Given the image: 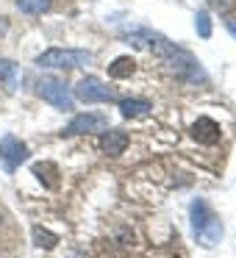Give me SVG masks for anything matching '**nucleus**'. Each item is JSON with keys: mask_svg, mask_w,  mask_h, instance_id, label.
<instances>
[{"mask_svg": "<svg viewBox=\"0 0 236 258\" xmlns=\"http://www.w3.org/2000/svg\"><path fill=\"white\" fill-rule=\"evenodd\" d=\"M53 0H17V9L23 14H31V17H39V14L50 12Z\"/></svg>", "mask_w": 236, "mask_h": 258, "instance_id": "13", "label": "nucleus"}, {"mask_svg": "<svg viewBox=\"0 0 236 258\" xmlns=\"http://www.w3.org/2000/svg\"><path fill=\"white\" fill-rule=\"evenodd\" d=\"M34 89L45 103L62 108V111H73L75 108V97L70 95V86L62 78H56V75H42V78H36Z\"/></svg>", "mask_w": 236, "mask_h": 258, "instance_id": "2", "label": "nucleus"}, {"mask_svg": "<svg viewBox=\"0 0 236 258\" xmlns=\"http://www.w3.org/2000/svg\"><path fill=\"white\" fill-rule=\"evenodd\" d=\"M195 28H197V36H200V39H211V14H208L206 9L195 14Z\"/></svg>", "mask_w": 236, "mask_h": 258, "instance_id": "16", "label": "nucleus"}, {"mask_svg": "<svg viewBox=\"0 0 236 258\" xmlns=\"http://www.w3.org/2000/svg\"><path fill=\"white\" fill-rule=\"evenodd\" d=\"M95 61L89 50H64V47H50V50L36 56V67L45 70H75V67H86Z\"/></svg>", "mask_w": 236, "mask_h": 258, "instance_id": "1", "label": "nucleus"}, {"mask_svg": "<svg viewBox=\"0 0 236 258\" xmlns=\"http://www.w3.org/2000/svg\"><path fill=\"white\" fill-rule=\"evenodd\" d=\"M0 81H6L9 92H14V86H17V67H14V61L0 58Z\"/></svg>", "mask_w": 236, "mask_h": 258, "instance_id": "14", "label": "nucleus"}, {"mask_svg": "<svg viewBox=\"0 0 236 258\" xmlns=\"http://www.w3.org/2000/svg\"><path fill=\"white\" fill-rule=\"evenodd\" d=\"M134 73H136V61L131 56H117L111 64H108V75H111V78H117V81L131 78Z\"/></svg>", "mask_w": 236, "mask_h": 258, "instance_id": "12", "label": "nucleus"}, {"mask_svg": "<svg viewBox=\"0 0 236 258\" xmlns=\"http://www.w3.org/2000/svg\"><path fill=\"white\" fill-rule=\"evenodd\" d=\"M225 28H228V31H230V36L236 39V20H228V23H225Z\"/></svg>", "mask_w": 236, "mask_h": 258, "instance_id": "19", "label": "nucleus"}, {"mask_svg": "<svg viewBox=\"0 0 236 258\" xmlns=\"http://www.w3.org/2000/svg\"><path fill=\"white\" fill-rule=\"evenodd\" d=\"M161 61H164V67H167L172 75H178L181 81H206V73L200 70V61H197L192 53L181 50L178 45H175Z\"/></svg>", "mask_w": 236, "mask_h": 258, "instance_id": "3", "label": "nucleus"}, {"mask_svg": "<svg viewBox=\"0 0 236 258\" xmlns=\"http://www.w3.org/2000/svg\"><path fill=\"white\" fill-rule=\"evenodd\" d=\"M73 97H75V100H81V103H86V106H95V103L114 100V92L108 89V84H106V81H100L97 75H86V78H81L78 84H75Z\"/></svg>", "mask_w": 236, "mask_h": 258, "instance_id": "4", "label": "nucleus"}, {"mask_svg": "<svg viewBox=\"0 0 236 258\" xmlns=\"http://www.w3.org/2000/svg\"><path fill=\"white\" fill-rule=\"evenodd\" d=\"M108 128V119L103 114H75L73 122L62 131V136H81V134H100Z\"/></svg>", "mask_w": 236, "mask_h": 258, "instance_id": "6", "label": "nucleus"}, {"mask_svg": "<svg viewBox=\"0 0 236 258\" xmlns=\"http://www.w3.org/2000/svg\"><path fill=\"white\" fill-rule=\"evenodd\" d=\"M31 169H34V175L39 178V183H45L47 189H56V186H58V167H56V164H50V161H36Z\"/></svg>", "mask_w": 236, "mask_h": 258, "instance_id": "11", "label": "nucleus"}, {"mask_svg": "<svg viewBox=\"0 0 236 258\" xmlns=\"http://www.w3.org/2000/svg\"><path fill=\"white\" fill-rule=\"evenodd\" d=\"M222 233H225V228H222V219L214 214L208 222H203L200 228L195 230V239H197V244L200 247H206V250H211V247H217L219 244V239H222Z\"/></svg>", "mask_w": 236, "mask_h": 258, "instance_id": "8", "label": "nucleus"}, {"mask_svg": "<svg viewBox=\"0 0 236 258\" xmlns=\"http://www.w3.org/2000/svg\"><path fill=\"white\" fill-rule=\"evenodd\" d=\"M150 111H153V103L145 100V97H125V100H120V114L125 119H139Z\"/></svg>", "mask_w": 236, "mask_h": 258, "instance_id": "10", "label": "nucleus"}, {"mask_svg": "<svg viewBox=\"0 0 236 258\" xmlns=\"http://www.w3.org/2000/svg\"><path fill=\"white\" fill-rule=\"evenodd\" d=\"M233 6L236 0H208V12H217V14H228Z\"/></svg>", "mask_w": 236, "mask_h": 258, "instance_id": "17", "label": "nucleus"}, {"mask_svg": "<svg viewBox=\"0 0 236 258\" xmlns=\"http://www.w3.org/2000/svg\"><path fill=\"white\" fill-rule=\"evenodd\" d=\"M25 158H28V145H25L20 136L6 134L3 139H0V164H3L6 172H14Z\"/></svg>", "mask_w": 236, "mask_h": 258, "instance_id": "5", "label": "nucleus"}, {"mask_svg": "<svg viewBox=\"0 0 236 258\" xmlns=\"http://www.w3.org/2000/svg\"><path fill=\"white\" fill-rule=\"evenodd\" d=\"M128 145H131V139L123 131H114V128L100 131V150L106 153V156H111V158L123 156V153L128 150Z\"/></svg>", "mask_w": 236, "mask_h": 258, "instance_id": "9", "label": "nucleus"}, {"mask_svg": "<svg viewBox=\"0 0 236 258\" xmlns=\"http://www.w3.org/2000/svg\"><path fill=\"white\" fill-rule=\"evenodd\" d=\"M34 241H36V247H42V250H53V247L58 244V236L50 233L47 228H34Z\"/></svg>", "mask_w": 236, "mask_h": 258, "instance_id": "15", "label": "nucleus"}, {"mask_svg": "<svg viewBox=\"0 0 236 258\" xmlns=\"http://www.w3.org/2000/svg\"><path fill=\"white\" fill-rule=\"evenodd\" d=\"M6 31H9V20H6V17H0V39L6 36Z\"/></svg>", "mask_w": 236, "mask_h": 258, "instance_id": "18", "label": "nucleus"}, {"mask_svg": "<svg viewBox=\"0 0 236 258\" xmlns=\"http://www.w3.org/2000/svg\"><path fill=\"white\" fill-rule=\"evenodd\" d=\"M189 134L197 145H206V147L219 145V139H222V128H219V122H214L211 117H197L195 122H192Z\"/></svg>", "mask_w": 236, "mask_h": 258, "instance_id": "7", "label": "nucleus"}]
</instances>
